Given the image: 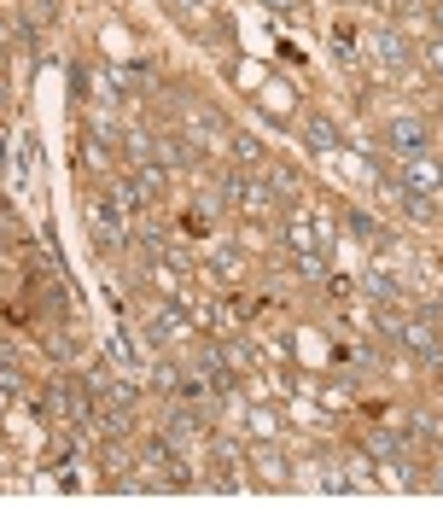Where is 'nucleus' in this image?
Returning a JSON list of instances; mask_svg holds the SVG:
<instances>
[{"instance_id": "nucleus-3", "label": "nucleus", "mask_w": 443, "mask_h": 525, "mask_svg": "<svg viewBox=\"0 0 443 525\" xmlns=\"http://www.w3.org/2000/svg\"><path fill=\"white\" fill-rule=\"evenodd\" d=\"M374 47H379V65H385V70H409L414 59H420V53H414V41L403 30H379Z\"/></svg>"}, {"instance_id": "nucleus-11", "label": "nucleus", "mask_w": 443, "mask_h": 525, "mask_svg": "<svg viewBox=\"0 0 443 525\" xmlns=\"http://www.w3.org/2000/svg\"><path fill=\"white\" fill-rule=\"evenodd\" d=\"M426 65H432V76L443 82V35H432V41H426Z\"/></svg>"}, {"instance_id": "nucleus-7", "label": "nucleus", "mask_w": 443, "mask_h": 525, "mask_svg": "<svg viewBox=\"0 0 443 525\" xmlns=\"http://www.w3.org/2000/svg\"><path fill=\"white\" fill-rule=\"evenodd\" d=\"M193 432H199V415H193V409H170V415H164V438H170V444H187Z\"/></svg>"}, {"instance_id": "nucleus-9", "label": "nucleus", "mask_w": 443, "mask_h": 525, "mask_svg": "<svg viewBox=\"0 0 443 525\" xmlns=\"http://www.w3.org/2000/svg\"><path fill=\"white\" fill-rule=\"evenodd\" d=\"M344 228H350V234H356V240L379 245V222H374V216H368V210H350V216H344Z\"/></svg>"}, {"instance_id": "nucleus-2", "label": "nucleus", "mask_w": 443, "mask_h": 525, "mask_svg": "<svg viewBox=\"0 0 443 525\" xmlns=\"http://www.w3.org/2000/svg\"><path fill=\"white\" fill-rule=\"evenodd\" d=\"M397 187H414V193H432V199H438L443 193V164L438 158H426V152H420V158H403Z\"/></svg>"}, {"instance_id": "nucleus-10", "label": "nucleus", "mask_w": 443, "mask_h": 525, "mask_svg": "<svg viewBox=\"0 0 443 525\" xmlns=\"http://www.w3.org/2000/svg\"><path fill=\"white\" fill-rule=\"evenodd\" d=\"M257 467H263V485H292V473H286V455H257Z\"/></svg>"}, {"instance_id": "nucleus-15", "label": "nucleus", "mask_w": 443, "mask_h": 525, "mask_svg": "<svg viewBox=\"0 0 443 525\" xmlns=\"http://www.w3.org/2000/svg\"><path fill=\"white\" fill-rule=\"evenodd\" d=\"M193 6H210V0H193Z\"/></svg>"}, {"instance_id": "nucleus-5", "label": "nucleus", "mask_w": 443, "mask_h": 525, "mask_svg": "<svg viewBox=\"0 0 443 525\" xmlns=\"http://www.w3.org/2000/svg\"><path fill=\"white\" fill-rule=\"evenodd\" d=\"M181 327H187V321H181V310H158V315H152V327H146V339H152L158 350H170L175 339H181Z\"/></svg>"}, {"instance_id": "nucleus-14", "label": "nucleus", "mask_w": 443, "mask_h": 525, "mask_svg": "<svg viewBox=\"0 0 443 525\" xmlns=\"http://www.w3.org/2000/svg\"><path fill=\"white\" fill-rule=\"evenodd\" d=\"M432 24H438V35H443V0H432Z\"/></svg>"}, {"instance_id": "nucleus-6", "label": "nucleus", "mask_w": 443, "mask_h": 525, "mask_svg": "<svg viewBox=\"0 0 443 525\" xmlns=\"http://www.w3.org/2000/svg\"><path fill=\"white\" fill-rule=\"evenodd\" d=\"M304 146L309 152H333V146H339V129H333L327 117H309L304 123Z\"/></svg>"}, {"instance_id": "nucleus-12", "label": "nucleus", "mask_w": 443, "mask_h": 525, "mask_svg": "<svg viewBox=\"0 0 443 525\" xmlns=\"http://www.w3.org/2000/svg\"><path fill=\"white\" fill-rule=\"evenodd\" d=\"M263 6H269V12H292V6H298V0H263Z\"/></svg>"}, {"instance_id": "nucleus-13", "label": "nucleus", "mask_w": 443, "mask_h": 525, "mask_svg": "<svg viewBox=\"0 0 443 525\" xmlns=\"http://www.w3.org/2000/svg\"><path fill=\"white\" fill-rule=\"evenodd\" d=\"M158 6H164V12H187V6H193V0H158Z\"/></svg>"}, {"instance_id": "nucleus-8", "label": "nucleus", "mask_w": 443, "mask_h": 525, "mask_svg": "<svg viewBox=\"0 0 443 525\" xmlns=\"http://www.w3.org/2000/svg\"><path fill=\"white\" fill-rule=\"evenodd\" d=\"M228 146H234V158H239V164H251V170H269V152H263V146H257L251 135H234Z\"/></svg>"}, {"instance_id": "nucleus-4", "label": "nucleus", "mask_w": 443, "mask_h": 525, "mask_svg": "<svg viewBox=\"0 0 443 525\" xmlns=\"http://www.w3.org/2000/svg\"><path fill=\"white\" fill-rule=\"evenodd\" d=\"M391 187H397V181H391ZM397 199H403V216H414V222H438V216H443L432 193H414V187H397Z\"/></svg>"}, {"instance_id": "nucleus-1", "label": "nucleus", "mask_w": 443, "mask_h": 525, "mask_svg": "<svg viewBox=\"0 0 443 525\" xmlns=\"http://www.w3.org/2000/svg\"><path fill=\"white\" fill-rule=\"evenodd\" d=\"M379 146H385L391 158H420V152L432 146V123H426V117H409V111H403V117H391V123L379 129Z\"/></svg>"}]
</instances>
